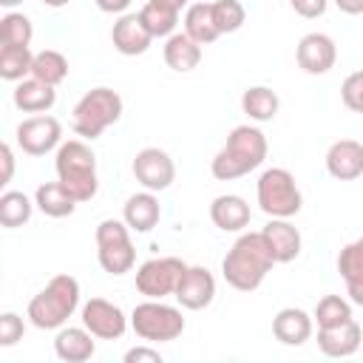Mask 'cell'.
<instances>
[{
    "instance_id": "42",
    "label": "cell",
    "mask_w": 363,
    "mask_h": 363,
    "mask_svg": "<svg viewBox=\"0 0 363 363\" xmlns=\"http://www.w3.org/2000/svg\"><path fill=\"white\" fill-rule=\"evenodd\" d=\"M343 14H363V0H332Z\"/></svg>"
},
{
    "instance_id": "26",
    "label": "cell",
    "mask_w": 363,
    "mask_h": 363,
    "mask_svg": "<svg viewBox=\"0 0 363 363\" xmlns=\"http://www.w3.org/2000/svg\"><path fill=\"white\" fill-rule=\"evenodd\" d=\"M34 204H37V210H40L43 216H48V218H65V216H71V213L77 210L79 201H77V199L60 184V179H57V182H45V184L37 187Z\"/></svg>"
},
{
    "instance_id": "13",
    "label": "cell",
    "mask_w": 363,
    "mask_h": 363,
    "mask_svg": "<svg viewBox=\"0 0 363 363\" xmlns=\"http://www.w3.org/2000/svg\"><path fill=\"white\" fill-rule=\"evenodd\" d=\"M295 60L301 65V71L318 77V74H326L335 68V60H337V45L329 34L323 31H312V34H303L298 48H295Z\"/></svg>"
},
{
    "instance_id": "11",
    "label": "cell",
    "mask_w": 363,
    "mask_h": 363,
    "mask_svg": "<svg viewBox=\"0 0 363 363\" xmlns=\"http://www.w3.org/2000/svg\"><path fill=\"white\" fill-rule=\"evenodd\" d=\"M136 182L145 187V190H167L176 179V164L170 159L167 150L162 147H142L136 156H133V164H130Z\"/></svg>"
},
{
    "instance_id": "21",
    "label": "cell",
    "mask_w": 363,
    "mask_h": 363,
    "mask_svg": "<svg viewBox=\"0 0 363 363\" xmlns=\"http://www.w3.org/2000/svg\"><path fill=\"white\" fill-rule=\"evenodd\" d=\"M54 352L65 363H85L94 357L96 343L85 326H62L54 337Z\"/></svg>"
},
{
    "instance_id": "39",
    "label": "cell",
    "mask_w": 363,
    "mask_h": 363,
    "mask_svg": "<svg viewBox=\"0 0 363 363\" xmlns=\"http://www.w3.org/2000/svg\"><path fill=\"white\" fill-rule=\"evenodd\" d=\"M125 363H162V354L150 346H133L125 352Z\"/></svg>"
},
{
    "instance_id": "25",
    "label": "cell",
    "mask_w": 363,
    "mask_h": 363,
    "mask_svg": "<svg viewBox=\"0 0 363 363\" xmlns=\"http://www.w3.org/2000/svg\"><path fill=\"white\" fill-rule=\"evenodd\" d=\"M184 31L199 45H210L221 37L216 28V20H213V3L210 0H196L184 9Z\"/></svg>"
},
{
    "instance_id": "33",
    "label": "cell",
    "mask_w": 363,
    "mask_h": 363,
    "mask_svg": "<svg viewBox=\"0 0 363 363\" xmlns=\"http://www.w3.org/2000/svg\"><path fill=\"white\" fill-rule=\"evenodd\" d=\"M139 17H142V23H145V28L150 31L153 40H156V37H164V40H167L170 34H176L179 14L170 11V9H162V6H156V3H145L142 11H139Z\"/></svg>"
},
{
    "instance_id": "7",
    "label": "cell",
    "mask_w": 363,
    "mask_h": 363,
    "mask_svg": "<svg viewBox=\"0 0 363 363\" xmlns=\"http://www.w3.org/2000/svg\"><path fill=\"white\" fill-rule=\"evenodd\" d=\"M130 329L145 343H167V340H176L184 332V318H182L179 306L162 303L156 298H147V301L133 306Z\"/></svg>"
},
{
    "instance_id": "23",
    "label": "cell",
    "mask_w": 363,
    "mask_h": 363,
    "mask_svg": "<svg viewBox=\"0 0 363 363\" xmlns=\"http://www.w3.org/2000/svg\"><path fill=\"white\" fill-rule=\"evenodd\" d=\"M57 102V91L54 85L37 79V77H28V79H20L17 88H14V105L23 111V113H43L48 108H54Z\"/></svg>"
},
{
    "instance_id": "9",
    "label": "cell",
    "mask_w": 363,
    "mask_h": 363,
    "mask_svg": "<svg viewBox=\"0 0 363 363\" xmlns=\"http://www.w3.org/2000/svg\"><path fill=\"white\" fill-rule=\"evenodd\" d=\"M187 269V264L176 255H162V258H147L145 264H139L136 269V292L145 298H167L176 292L182 272Z\"/></svg>"
},
{
    "instance_id": "6",
    "label": "cell",
    "mask_w": 363,
    "mask_h": 363,
    "mask_svg": "<svg viewBox=\"0 0 363 363\" xmlns=\"http://www.w3.org/2000/svg\"><path fill=\"white\" fill-rule=\"evenodd\" d=\"M255 199H258V207L269 218H292L301 213V204H303L295 176L286 167L264 170L255 184Z\"/></svg>"
},
{
    "instance_id": "28",
    "label": "cell",
    "mask_w": 363,
    "mask_h": 363,
    "mask_svg": "<svg viewBox=\"0 0 363 363\" xmlns=\"http://www.w3.org/2000/svg\"><path fill=\"white\" fill-rule=\"evenodd\" d=\"M31 62H34V51L28 45H0V77L9 82H20L26 79V74H31Z\"/></svg>"
},
{
    "instance_id": "24",
    "label": "cell",
    "mask_w": 363,
    "mask_h": 363,
    "mask_svg": "<svg viewBox=\"0 0 363 363\" xmlns=\"http://www.w3.org/2000/svg\"><path fill=\"white\" fill-rule=\"evenodd\" d=\"M164 62H167V68L187 74L201 62V45L187 31H176L164 40Z\"/></svg>"
},
{
    "instance_id": "40",
    "label": "cell",
    "mask_w": 363,
    "mask_h": 363,
    "mask_svg": "<svg viewBox=\"0 0 363 363\" xmlns=\"http://www.w3.org/2000/svg\"><path fill=\"white\" fill-rule=\"evenodd\" d=\"M0 156H3V176H0V184H9V182H11V173H14V153H11V145H3V147H0Z\"/></svg>"
},
{
    "instance_id": "2",
    "label": "cell",
    "mask_w": 363,
    "mask_h": 363,
    "mask_svg": "<svg viewBox=\"0 0 363 363\" xmlns=\"http://www.w3.org/2000/svg\"><path fill=\"white\" fill-rule=\"evenodd\" d=\"M267 136L252 128V125H238L230 130L224 147L213 156L210 162V173L218 179V182H233V179H241L247 176L250 170L261 167L264 159H267Z\"/></svg>"
},
{
    "instance_id": "19",
    "label": "cell",
    "mask_w": 363,
    "mask_h": 363,
    "mask_svg": "<svg viewBox=\"0 0 363 363\" xmlns=\"http://www.w3.org/2000/svg\"><path fill=\"white\" fill-rule=\"evenodd\" d=\"M272 335L284 346H303L312 337V315L298 306H284L272 318Z\"/></svg>"
},
{
    "instance_id": "41",
    "label": "cell",
    "mask_w": 363,
    "mask_h": 363,
    "mask_svg": "<svg viewBox=\"0 0 363 363\" xmlns=\"http://www.w3.org/2000/svg\"><path fill=\"white\" fill-rule=\"evenodd\" d=\"M94 3H96V9L105 11V14H125L133 0H94Z\"/></svg>"
},
{
    "instance_id": "17",
    "label": "cell",
    "mask_w": 363,
    "mask_h": 363,
    "mask_svg": "<svg viewBox=\"0 0 363 363\" xmlns=\"http://www.w3.org/2000/svg\"><path fill=\"white\" fill-rule=\"evenodd\" d=\"M275 264H289L301 255V233L295 224H289V218H269L261 230Z\"/></svg>"
},
{
    "instance_id": "43",
    "label": "cell",
    "mask_w": 363,
    "mask_h": 363,
    "mask_svg": "<svg viewBox=\"0 0 363 363\" xmlns=\"http://www.w3.org/2000/svg\"><path fill=\"white\" fill-rule=\"evenodd\" d=\"M346 295H349L352 303L363 306V281H349V284H346Z\"/></svg>"
},
{
    "instance_id": "34",
    "label": "cell",
    "mask_w": 363,
    "mask_h": 363,
    "mask_svg": "<svg viewBox=\"0 0 363 363\" xmlns=\"http://www.w3.org/2000/svg\"><path fill=\"white\" fill-rule=\"evenodd\" d=\"M213 20L218 34H233L247 23V9L241 0H213Z\"/></svg>"
},
{
    "instance_id": "5",
    "label": "cell",
    "mask_w": 363,
    "mask_h": 363,
    "mask_svg": "<svg viewBox=\"0 0 363 363\" xmlns=\"http://www.w3.org/2000/svg\"><path fill=\"white\" fill-rule=\"evenodd\" d=\"M122 116V96L113 88H91L77 105H74V116H71V128L77 136L82 139H99L113 122H119Z\"/></svg>"
},
{
    "instance_id": "31",
    "label": "cell",
    "mask_w": 363,
    "mask_h": 363,
    "mask_svg": "<svg viewBox=\"0 0 363 363\" xmlns=\"http://www.w3.org/2000/svg\"><path fill=\"white\" fill-rule=\"evenodd\" d=\"M34 26L23 11H6L0 17V45H31Z\"/></svg>"
},
{
    "instance_id": "35",
    "label": "cell",
    "mask_w": 363,
    "mask_h": 363,
    "mask_svg": "<svg viewBox=\"0 0 363 363\" xmlns=\"http://www.w3.org/2000/svg\"><path fill=\"white\" fill-rule=\"evenodd\" d=\"M337 272L346 284L349 281H363V238L346 244L337 252Z\"/></svg>"
},
{
    "instance_id": "10",
    "label": "cell",
    "mask_w": 363,
    "mask_h": 363,
    "mask_svg": "<svg viewBox=\"0 0 363 363\" xmlns=\"http://www.w3.org/2000/svg\"><path fill=\"white\" fill-rule=\"evenodd\" d=\"M17 145L23 147V153L28 156H45L51 153L54 147H60L62 142V125L60 119L48 116V113H37V116H28L17 125Z\"/></svg>"
},
{
    "instance_id": "45",
    "label": "cell",
    "mask_w": 363,
    "mask_h": 363,
    "mask_svg": "<svg viewBox=\"0 0 363 363\" xmlns=\"http://www.w3.org/2000/svg\"><path fill=\"white\" fill-rule=\"evenodd\" d=\"M45 6H51V9H62V6H68L71 0H43Z\"/></svg>"
},
{
    "instance_id": "3",
    "label": "cell",
    "mask_w": 363,
    "mask_h": 363,
    "mask_svg": "<svg viewBox=\"0 0 363 363\" xmlns=\"http://www.w3.org/2000/svg\"><path fill=\"white\" fill-rule=\"evenodd\" d=\"M79 306V284L74 275H54L31 301L26 309V318L37 329H62L65 320Z\"/></svg>"
},
{
    "instance_id": "14",
    "label": "cell",
    "mask_w": 363,
    "mask_h": 363,
    "mask_svg": "<svg viewBox=\"0 0 363 363\" xmlns=\"http://www.w3.org/2000/svg\"><path fill=\"white\" fill-rule=\"evenodd\" d=\"M176 301L184 309H204L216 298V278L207 267H187L176 286Z\"/></svg>"
},
{
    "instance_id": "4",
    "label": "cell",
    "mask_w": 363,
    "mask_h": 363,
    "mask_svg": "<svg viewBox=\"0 0 363 363\" xmlns=\"http://www.w3.org/2000/svg\"><path fill=\"white\" fill-rule=\"evenodd\" d=\"M54 167H57V179L60 184L82 204L91 201L99 190V179H96V153L82 142V139H68L57 147L54 156Z\"/></svg>"
},
{
    "instance_id": "46",
    "label": "cell",
    "mask_w": 363,
    "mask_h": 363,
    "mask_svg": "<svg viewBox=\"0 0 363 363\" xmlns=\"http://www.w3.org/2000/svg\"><path fill=\"white\" fill-rule=\"evenodd\" d=\"M20 3H23V0H0L3 9H14V6H20Z\"/></svg>"
},
{
    "instance_id": "29",
    "label": "cell",
    "mask_w": 363,
    "mask_h": 363,
    "mask_svg": "<svg viewBox=\"0 0 363 363\" xmlns=\"http://www.w3.org/2000/svg\"><path fill=\"white\" fill-rule=\"evenodd\" d=\"M31 77L48 82V85H60L65 77H68V60L65 54L54 51V48H43L34 54V62H31Z\"/></svg>"
},
{
    "instance_id": "20",
    "label": "cell",
    "mask_w": 363,
    "mask_h": 363,
    "mask_svg": "<svg viewBox=\"0 0 363 363\" xmlns=\"http://www.w3.org/2000/svg\"><path fill=\"white\" fill-rule=\"evenodd\" d=\"M250 204L235 196V193H224L216 196L210 204V221L221 230V233H241L250 224Z\"/></svg>"
},
{
    "instance_id": "30",
    "label": "cell",
    "mask_w": 363,
    "mask_h": 363,
    "mask_svg": "<svg viewBox=\"0 0 363 363\" xmlns=\"http://www.w3.org/2000/svg\"><path fill=\"white\" fill-rule=\"evenodd\" d=\"M34 207H37V204H34L26 193H20V190H6V193L0 196V224L9 227V230L23 227V224L31 218Z\"/></svg>"
},
{
    "instance_id": "16",
    "label": "cell",
    "mask_w": 363,
    "mask_h": 363,
    "mask_svg": "<svg viewBox=\"0 0 363 363\" xmlns=\"http://www.w3.org/2000/svg\"><path fill=\"white\" fill-rule=\"evenodd\" d=\"M111 43H113V48L119 51V54H125V57H136V54H145L147 48H150V43H153V37H150V31L145 28V23H142V17L139 14H119V20L113 23V28H111Z\"/></svg>"
},
{
    "instance_id": "27",
    "label": "cell",
    "mask_w": 363,
    "mask_h": 363,
    "mask_svg": "<svg viewBox=\"0 0 363 363\" xmlns=\"http://www.w3.org/2000/svg\"><path fill=\"white\" fill-rule=\"evenodd\" d=\"M278 94L267 85H252L241 94V111L255 122H269L278 113Z\"/></svg>"
},
{
    "instance_id": "38",
    "label": "cell",
    "mask_w": 363,
    "mask_h": 363,
    "mask_svg": "<svg viewBox=\"0 0 363 363\" xmlns=\"http://www.w3.org/2000/svg\"><path fill=\"white\" fill-rule=\"evenodd\" d=\"M289 6H292L295 14H301L306 20H315V17H323L326 14L329 0H289Z\"/></svg>"
},
{
    "instance_id": "12",
    "label": "cell",
    "mask_w": 363,
    "mask_h": 363,
    "mask_svg": "<svg viewBox=\"0 0 363 363\" xmlns=\"http://www.w3.org/2000/svg\"><path fill=\"white\" fill-rule=\"evenodd\" d=\"M79 315H82V326L94 337H99V340H119L125 335V329H128L125 312L116 303L105 301V298L85 301L82 309H79Z\"/></svg>"
},
{
    "instance_id": "32",
    "label": "cell",
    "mask_w": 363,
    "mask_h": 363,
    "mask_svg": "<svg viewBox=\"0 0 363 363\" xmlns=\"http://www.w3.org/2000/svg\"><path fill=\"white\" fill-rule=\"evenodd\" d=\"M318 320V329H326V326H340L346 320H352V303L340 295H323L318 303H315V315Z\"/></svg>"
},
{
    "instance_id": "18",
    "label": "cell",
    "mask_w": 363,
    "mask_h": 363,
    "mask_svg": "<svg viewBox=\"0 0 363 363\" xmlns=\"http://www.w3.org/2000/svg\"><path fill=\"white\" fill-rule=\"evenodd\" d=\"M360 340H363V329L354 318L340 326L318 329V349L326 357H352L360 349Z\"/></svg>"
},
{
    "instance_id": "8",
    "label": "cell",
    "mask_w": 363,
    "mask_h": 363,
    "mask_svg": "<svg viewBox=\"0 0 363 363\" xmlns=\"http://www.w3.org/2000/svg\"><path fill=\"white\" fill-rule=\"evenodd\" d=\"M96 261L108 275H125L136 264V250L130 241V227L119 218H105L96 224Z\"/></svg>"
},
{
    "instance_id": "37",
    "label": "cell",
    "mask_w": 363,
    "mask_h": 363,
    "mask_svg": "<svg viewBox=\"0 0 363 363\" xmlns=\"http://www.w3.org/2000/svg\"><path fill=\"white\" fill-rule=\"evenodd\" d=\"M26 332V323L17 312H3L0 315V346H14Z\"/></svg>"
},
{
    "instance_id": "1",
    "label": "cell",
    "mask_w": 363,
    "mask_h": 363,
    "mask_svg": "<svg viewBox=\"0 0 363 363\" xmlns=\"http://www.w3.org/2000/svg\"><path fill=\"white\" fill-rule=\"evenodd\" d=\"M272 267H275V258H272L264 235L241 233L221 261V275L233 289L252 292L264 284V278L269 275Z\"/></svg>"
},
{
    "instance_id": "44",
    "label": "cell",
    "mask_w": 363,
    "mask_h": 363,
    "mask_svg": "<svg viewBox=\"0 0 363 363\" xmlns=\"http://www.w3.org/2000/svg\"><path fill=\"white\" fill-rule=\"evenodd\" d=\"M147 3H156V6H162V9H170V11L182 14V9H187L190 0H147Z\"/></svg>"
},
{
    "instance_id": "22",
    "label": "cell",
    "mask_w": 363,
    "mask_h": 363,
    "mask_svg": "<svg viewBox=\"0 0 363 363\" xmlns=\"http://www.w3.org/2000/svg\"><path fill=\"white\" fill-rule=\"evenodd\" d=\"M159 216H162V207H159V199L153 196V190L133 193L122 207V221L133 233H150L159 224Z\"/></svg>"
},
{
    "instance_id": "15",
    "label": "cell",
    "mask_w": 363,
    "mask_h": 363,
    "mask_svg": "<svg viewBox=\"0 0 363 363\" xmlns=\"http://www.w3.org/2000/svg\"><path fill=\"white\" fill-rule=\"evenodd\" d=\"M326 170L337 182H354L363 176V145L357 139H337L326 150Z\"/></svg>"
},
{
    "instance_id": "36",
    "label": "cell",
    "mask_w": 363,
    "mask_h": 363,
    "mask_svg": "<svg viewBox=\"0 0 363 363\" xmlns=\"http://www.w3.org/2000/svg\"><path fill=\"white\" fill-rule=\"evenodd\" d=\"M340 99L349 111L363 113V71H352L340 85Z\"/></svg>"
}]
</instances>
